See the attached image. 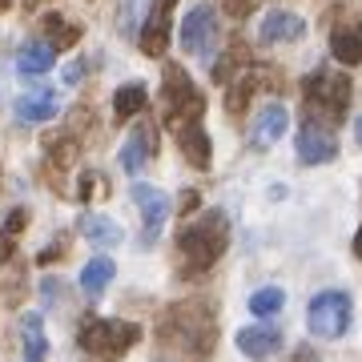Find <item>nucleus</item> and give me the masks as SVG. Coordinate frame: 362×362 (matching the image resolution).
Masks as SVG:
<instances>
[{"mask_svg": "<svg viewBox=\"0 0 362 362\" xmlns=\"http://www.w3.org/2000/svg\"><path fill=\"white\" fill-rule=\"evenodd\" d=\"M161 342H169L173 350L189 354V358H209V350L218 342V322L206 306L181 302V306H169L161 314Z\"/></svg>", "mask_w": 362, "mask_h": 362, "instance_id": "1", "label": "nucleus"}, {"mask_svg": "<svg viewBox=\"0 0 362 362\" xmlns=\"http://www.w3.org/2000/svg\"><path fill=\"white\" fill-rule=\"evenodd\" d=\"M181 258L189 270H209L230 246V218L221 209H206L197 221H189L177 238Z\"/></svg>", "mask_w": 362, "mask_h": 362, "instance_id": "2", "label": "nucleus"}, {"mask_svg": "<svg viewBox=\"0 0 362 362\" xmlns=\"http://www.w3.org/2000/svg\"><path fill=\"white\" fill-rule=\"evenodd\" d=\"M202 113H206L202 89L185 77L181 65H165V81H161V121L173 133H181V129H189V125H202Z\"/></svg>", "mask_w": 362, "mask_h": 362, "instance_id": "3", "label": "nucleus"}, {"mask_svg": "<svg viewBox=\"0 0 362 362\" xmlns=\"http://www.w3.org/2000/svg\"><path fill=\"white\" fill-rule=\"evenodd\" d=\"M141 342V326L117 322V318H89L81 326V350L97 362H117Z\"/></svg>", "mask_w": 362, "mask_h": 362, "instance_id": "4", "label": "nucleus"}, {"mask_svg": "<svg viewBox=\"0 0 362 362\" xmlns=\"http://www.w3.org/2000/svg\"><path fill=\"white\" fill-rule=\"evenodd\" d=\"M302 93H306V109L310 113H322L326 121H342L346 117V105H350V77L346 73L318 69V73L306 77Z\"/></svg>", "mask_w": 362, "mask_h": 362, "instance_id": "5", "label": "nucleus"}, {"mask_svg": "<svg viewBox=\"0 0 362 362\" xmlns=\"http://www.w3.org/2000/svg\"><path fill=\"white\" fill-rule=\"evenodd\" d=\"M306 322H310V330L318 338H342L350 330V322H354V302L342 290H322V294L310 298Z\"/></svg>", "mask_w": 362, "mask_h": 362, "instance_id": "6", "label": "nucleus"}, {"mask_svg": "<svg viewBox=\"0 0 362 362\" xmlns=\"http://www.w3.org/2000/svg\"><path fill=\"white\" fill-rule=\"evenodd\" d=\"M181 49L189 57H209V49L218 45V13L209 4H194L185 21H181Z\"/></svg>", "mask_w": 362, "mask_h": 362, "instance_id": "7", "label": "nucleus"}, {"mask_svg": "<svg viewBox=\"0 0 362 362\" xmlns=\"http://www.w3.org/2000/svg\"><path fill=\"white\" fill-rule=\"evenodd\" d=\"M173 4L177 0H153V8H149V16H145L141 25V52L145 57H161V52L169 49V28H173Z\"/></svg>", "mask_w": 362, "mask_h": 362, "instance_id": "8", "label": "nucleus"}, {"mask_svg": "<svg viewBox=\"0 0 362 362\" xmlns=\"http://www.w3.org/2000/svg\"><path fill=\"white\" fill-rule=\"evenodd\" d=\"M294 145H298V161H306V165H322V161H334L338 157L334 133L326 129V125H318V121H306L298 129Z\"/></svg>", "mask_w": 362, "mask_h": 362, "instance_id": "9", "label": "nucleus"}, {"mask_svg": "<svg viewBox=\"0 0 362 362\" xmlns=\"http://www.w3.org/2000/svg\"><path fill=\"white\" fill-rule=\"evenodd\" d=\"M133 202H137V209H141V221H145V246H153L157 233H161V226H165L169 218V197L161 194V189H153V185H133Z\"/></svg>", "mask_w": 362, "mask_h": 362, "instance_id": "10", "label": "nucleus"}, {"mask_svg": "<svg viewBox=\"0 0 362 362\" xmlns=\"http://www.w3.org/2000/svg\"><path fill=\"white\" fill-rule=\"evenodd\" d=\"M286 129H290V113H286V105H278V101L262 105L258 117H254V125H250V145H254V149H270V145L282 141Z\"/></svg>", "mask_w": 362, "mask_h": 362, "instance_id": "11", "label": "nucleus"}, {"mask_svg": "<svg viewBox=\"0 0 362 362\" xmlns=\"http://www.w3.org/2000/svg\"><path fill=\"white\" fill-rule=\"evenodd\" d=\"M302 33H306V21L290 8H270L258 25L262 45H290V40H302Z\"/></svg>", "mask_w": 362, "mask_h": 362, "instance_id": "12", "label": "nucleus"}, {"mask_svg": "<svg viewBox=\"0 0 362 362\" xmlns=\"http://www.w3.org/2000/svg\"><path fill=\"white\" fill-rule=\"evenodd\" d=\"M16 121H25V125H40V121H52V117L61 113V97L52 89H33L25 97H16L13 105Z\"/></svg>", "mask_w": 362, "mask_h": 362, "instance_id": "13", "label": "nucleus"}, {"mask_svg": "<svg viewBox=\"0 0 362 362\" xmlns=\"http://www.w3.org/2000/svg\"><path fill=\"white\" fill-rule=\"evenodd\" d=\"M330 52H334V61H342V65H358L362 61V16H350L342 25H334V33H330Z\"/></svg>", "mask_w": 362, "mask_h": 362, "instance_id": "14", "label": "nucleus"}, {"mask_svg": "<svg viewBox=\"0 0 362 362\" xmlns=\"http://www.w3.org/2000/svg\"><path fill=\"white\" fill-rule=\"evenodd\" d=\"M153 153H157L153 129H149V125H137V129L125 137V145H121V169H125V173H141Z\"/></svg>", "mask_w": 362, "mask_h": 362, "instance_id": "15", "label": "nucleus"}, {"mask_svg": "<svg viewBox=\"0 0 362 362\" xmlns=\"http://www.w3.org/2000/svg\"><path fill=\"white\" fill-rule=\"evenodd\" d=\"M238 350L250 358H270L282 350V330L278 326H246V330H238Z\"/></svg>", "mask_w": 362, "mask_h": 362, "instance_id": "16", "label": "nucleus"}, {"mask_svg": "<svg viewBox=\"0 0 362 362\" xmlns=\"http://www.w3.org/2000/svg\"><path fill=\"white\" fill-rule=\"evenodd\" d=\"M52 61H57V52H52L45 40H28V45H21V52H16V73L25 81L45 77L52 69Z\"/></svg>", "mask_w": 362, "mask_h": 362, "instance_id": "17", "label": "nucleus"}, {"mask_svg": "<svg viewBox=\"0 0 362 362\" xmlns=\"http://www.w3.org/2000/svg\"><path fill=\"white\" fill-rule=\"evenodd\" d=\"M21 350H25V362H45L49 358V338H45V318L37 310L21 314Z\"/></svg>", "mask_w": 362, "mask_h": 362, "instance_id": "18", "label": "nucleus"}, {"mask_svg": "<svg viewBox=\"0 0 362 362\" xmlns=\"http://www.w3.org/2000/svg\"><path fill=\"white\" fill-rule=\"evenodd\" d=\"M177 145H181V157L189 161L194 169H209L214 153H209V133L202 125H189V129L177 133Z\"/></svg>", "mask_w": 362, "mask_h": 362, "instance_id": "19", "label": "nucleus"}, {"mask_svg": "<svg viewBox=\"0 0 362 362\" xmlns=\"http://www.w3.org/2000/svg\"><path fill=\"white\" fill-rule=\"evenodd\" d=\"M40 28H45V45H49L52 52H57V49H73V45L81 40V25H77V21H65V16H57V13L45 16Z\"/></svg>", "mask_w": 362, "mask_h": 362, "instance_id": "20", "label": "nucleus"}, {"mask_svg": "<svg viewBox=\"0 0 362 362\" xmlns=\"http://www.w3.org/2000/svg\"><path fill=\"white\" fill-rule=\"evenodd\" d=\"M262 89V73L258 69H246L238 81H230V93H226V109H230L233 117L238 113H246V105H250V97Z\"/></svg>", "mask_w": 362, "mask_h": 362, "instance_id": "21", "label": "nucleus"}, {"mask_svg": "<svg viewBox=\"0 0 362 362\" xmlns=\"http://www.w3.org/2000/svg\"><path fill=\"white\" fill-rule=\"evenodd\" d=\"M81 230H85V238H89L93 246H101V250L121 246V226L113 218H105V214H89V218L81 221Z\"/></svg>", "mask_w": 362, "mask_h": 362, "instance_id": "22", "label": "nucleus"}, {"mask_svg": "<svg viewBox=\"0 0 362 362\" xmlns=\"http://www.w3.org/2000/svg\"><path fill=\"white\" fill-rule=\"evenodd\" d=\"M145 101H149L145 85L141 81H129V85H121V89L113 93V117L117 121H129V117H137L145 109Z\"/></svg>", "mask_w": 362, "mask_h": 362, "instance_id": "23", "label": "nucleus"}, {"mask_svg": "<svg viewBox=\"0 0 362 362\" xmlns=\"http://www.w3.org/2000/svg\"><path fill=\"white\" fill-rule=\"evenodd\" d=\"M113 274H117V262L105 258V254H97V258L81 270V290H85V294H101L105 286L113 282Z\"/></svg>", "mask_w": 362, "mask_h": 362, "instance_id": "24", "label": "nucleus"}, {"mask_svg": "<svg viewBox=\"0 0 362 362\" xmlns=\"http://www.w3.org/2000/svg\"><path fill=\"white\" fill-rule=\"evenodd\" d=\"M282 306H286V294L278 286H262V290L250 294V310L258 314V318H270V314H278Z\"/></svg>", "mask_w": 362, "mask_h": 362, "instance_id": "25", "label": "nucleus"}, {"mask_svg": "<svg viewBox=\"0 0 362 362\" xmlns=\"http://www.w3.org/2000/svg\"><path fill=\"white\" fill-rule=\"evenodd\" d=\"M45 145H49V161H52L57 169L77 161V137H73V133H52Z\"/></svg>", "mask_w": 362, "mask_h": 362, "instance_id": "26", "label": "nucleus"}, {"mask_svg": "<svg viewBox=\"0 0 362 362\" xmlns=\"http://www.w3.org/2000/svg\"><path fill=\"white\" fill-rule=\"evenodd\" d=\"M81 202H97V197H105L109 194V185H105V177L101 173H97V169H85V173H81Z\"/></svg>", "mask_w": 362, "mask_h": 362, "instance_id": "27", "label": "nucleus"}, {"mask_svg": "<svg viewBox=\"0 0 362 362\" xmlns=\"http://www.w3.org/2000/svg\"><path fill=\"white\" fill-rule=\"evenodd\" d=\"M137 8H141V0H121V33L137 28Z\"/></svg>", "mask_w": 362, "mask_h": 362, "instance_id": "28", "label": "nucleus"}, {"mask_svg": "<svg viewBox=\"0 0 362 362\" xmlns=\"http://www.w3.org/2000/svg\"><path fill=\"white\" fill-rule=\"evenodd\" d=\"M25 221H28V214H25V209H13V214H8V221H4L0 230H4V233H8V238L16 242V233L25 230Z\"/></svg>", "mask_w": 362, "mask_h": 362, "instance_id": "29", "label": "nucleus"}, {"mask_svg": "<svg viewBox=\"0 0 362 362\" xmlns=\"http://www.w3.org/2000/svg\"><path fill=\"white\" fill-rule=\"evenodd\" d=\"M258 8V0H226V13L233 16V21H242V16H250Z\"/></svg>", "mask_w": 362, "mask_h": 362, "instance_id": "30", "label": "nucleus"}, {"mask_svg": "<svg viewBox=\"0 0 362 362\" xmlns=\"http://www.w3.org/2000/svg\"><path fill=\"white\" fill-rule=\"evenodd\" d=\"M81 77H85V61H73V65H65V73H61V85H81Z\"/></svg>", "mask_w": 362, "mask_h": 362, "instance_id": "31", "label": "nucleus"}, {"mask_svg": "<svg viewBox=\"0 0 362 362\" xmlns=\"http://www.w3.org/2000/svg\"><path fill=\"white\" fill-rule=\"evenodd\" d=\"M197 206H202V194H197V189H185V194H181V202H177L181 214H194Z\"/></svg>", "mask_w": 362, "mask_h": 362, "instance_id": "32", "label": "nucleus"}, {"mask_svg": "<svg viewBox=\"0 0 362 362\" xmlns=\"http://www.w3.org/2000/svg\"><path fill=\"white\" fill-rule=\"evenodd\" d=\"M13 246H16V242H13V238H8L4 230H0V270L8 266V258H13Z\"/></svg>", "mask_w": 362, "mask_h": 362, "instance_id": "33", "label": "nucleus"}, {"mask_svg": "<svg viewBox=\"0 0 362 362\" xmlns=\"http://www.w3.org/2000/svg\"><path fill=\"white\" fill-rule=\"evenodd\" d=\"M61 254H65V238H61V242H52V246L40 254V266H49V262H52V258H61Z\"/></svg>", "mask_w": 362, "mask_h": 362, "instance_id": "34", "label": "nucleus"}, {"mask_svg": "<svg viewBox=\"0 0 362 362\" xmlns=\"http://www.w3.org/2000/svg\"><path fill=\"white\" fill-rule=\"evenodd\" d=\"M354 254L362 258V226H358V233H354Z\"/></svg>", "mask_w": 362, "mask_h": 362, "instance_id": "35", "label": "nucleus"}, {"mask_svg": "<svg viewBox=\"0 0 362 362\" xmlns=\"http://www.w3.org/2000/svg\"><path fill=\"white\" fill-rule=\"evenodd\" d=\"M354 137H358V145H362V117L354 121Z\"/></svg>", "mask_w": 362, "mask_h": 362, "instance_id": "36", "label": "nucleus"}, {"mask_svg": "<svg viewBox=\"0 0 362 362\" xmlns=\"http://www.w3.org/2000/svg\"><path fill=\"white\" fill-rule=\"evenodd\" d=\"M40 4H49V0H28V8H40Z\"/></svg>", "mask_w": 362, "mask_h": 362, "instance_id": "37", "label": "nucleus"}, {"mask_svg": "<svg viewBox=\"0 0 362 362\" xmlns=\"http://www.w3.org/2000/svg\"><path fill=\"white\" fill-rule=\"evenodd\" d=\"M4 8H13V0H0V13H4Z\"/></svg>", "mask_w": 362, "mask_h": 362, "instance_id": "38", "label": "nucleus"}]
</instances>
